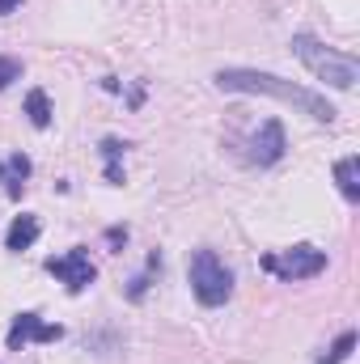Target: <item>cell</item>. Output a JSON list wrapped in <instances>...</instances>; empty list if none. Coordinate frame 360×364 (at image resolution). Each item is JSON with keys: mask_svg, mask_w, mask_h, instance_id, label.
I'll return each mask as SVG.
<instances>
[{"mask_svg": "<svg viewBox=\"0 0 360 364\" xmlns=\"http://www.w3.org/2000/svg\"><path fill=\"white\" fill-rule=\"evenodd\" d=\"M191 288L199 296V305L216 309L233 296V272L212 255V250H195L191 255Z\"/></svg>", "mask_w": 360, "mask_h": 364, "instance_id": "obj_3", "label": "cell"}, {"mask_svg": "<svg viewBox=\"0 0 360 364\" xmlns=\"http://www.w3.org/2000/svg\"><path fill=\"white\" fill-rule=\"evenodd\" d=\"M26 114H30L34 127H51V97H47V90L26 93Z\"/></svg>", "mask_w": 360, "mask_h": 364, "instance_id": "obj_10", "label": "cell"}, {"mask_svg": "<svg viewBox=\"0 0 360 364\" xmlns=\"http://www.w3.org/2000/svg\"><path fill=\"white\" fill-rule=\"evenodd\" d=\"M47 272L55 275V279H64L68 284V292H85L93 279H97V267L90 263V250H68V255H60V259H47Z\"/></svg>", "mask_w": 360, "mask_h": 364, "instance_id": "obj_5", "label": "cell"}, {"mask_svg": "<svg viewBox=\"0 0 360 364\" xmlns=\"http://www.w3.org/2000/svg\"><path fill=\"white\" fill-rule=\"evenodd\" d=\"M13 81H21V60H9V55H0V90H9Z\"/></svg>", "mask_w": 360, "mask_h": 364, "instance_id": "obj_13", "label": "cell"}, {"mask_svg": "<svg viewBox=\"0 0 360 364\" xmlns=\"http://www.w3.org/2000/svg\"><path fill=\"white\" fill-rule=\"evenodd\" d=\"M0 178H4V161H0Z\"/></svg>", "mask_w": 360, "mask_h": 364, "instance_id": "obj_16", "label": "cell"}, {"mask_svg": "<svg viewBox=\"0 0 360 364\" xmlns=\"http://www.w3.org/2000/svg\"><path fill=\"white\" fill-rule=\"evenodd\" d=\"M34 242H38V216H26V212H21V216L9 225V233H4V246H9V250H30Z\"/></svg>", "mask_w": 360, "mask_h": 364, "instance_id": "obj_8", "label": "cell"}, {"mask_svg": "<svg viewBox=\"0 0 360 364\" xmlns=\"http://www.w3.org/2000/svg\"><path fill=\"white\" fill-rule=\"evenodd\" d=\"M106 242H110L115 250H123V242H127V229H119V225H115V229H106Z\"/></svg>", "mask_w": 360, "mask_h": 364, "instance_id": "obj_14", "label": "cell"}, {"mask_svg": "<svg viewBox=\"0 0 360 364\" xmlns=\"http://www.w3.org/2000/svg\"><path fill=\"white\" fill-rule=\"evenodd\" d=\"M212 81H216V90H225V93H263V97H275V102H284V106H292V110H301V114H309V119H318V123H335V114H339L322 93L305 90V85H292V81H284V77H275V73H259V68H221Z\"/></svg>", "mask_w": 360, "mask_h": 364, "instance_id": "obj_1", "label": "cell"}, {"mask_svg": "<svg viewBox=\"0 0 360 364\" xmlns=\"http://www.w3.org/2000/svg\"><path fill=\"white\" fill-rule=\"evenodd\" d=\"M335 182H339L344 199H348V203H356V199H360V157H344V161L335 166Z\"/></svg>", "mask_w": 360, "mask_h": 364, "instance_id": "obj_9", "label": "cell"}, {"mask_svg": "<svg viewBox=\"0 0 360 364\" xmlns=\"http://www.w3.org/2000/svg\"><path fill=\"white\" fill-rule=\"evenodd\" d=\"M352 348H356V331H344V335L331 343V352H327L318 364H344L348 356H352Z\"/></svg>", "mask_w": 360, "mask_h": 364, "instance_id": "obj_11", "label": "cell"}, {"mask_svg": "<svg viewBox=\"0 0 360 364\" xmlns=\"http://www.w3.org/2000/svg\"><path fill=\"white\" fill-rule=\"evenodd\" d=\"M284 149H288L284 123H280V119H268V123L255 132V140H250V161H255V166H275V161L284 157Z\"/></svg>", "mask_w": 360, "mask_h": 364, "instance_id": "obj_7", "label": "cell"}, {"mask_svg": "<svg viewBox=\"0 0 360 364\" xmlns=\"http://www.w3.org/2000/svg\"><path fill=\"white\" fill-rule=\"evenodd\" d=\"M13 9H21V0H0V17H4V13H13Z\"/></svg>", "mask_w": 360, "mask_h": 364, "instance_id": "obj_15", "label": "cell"}, {"mask_svg": "<svg viewBox=\"0 0 360 364\" xmlns=\"http://www.w3.org/2000/svg\"><path fill=\"white\" fill-rule=\"evenodd\" d=\"M263 272L280 275L284 284H292V279H309V275H322L327 272V250H318V246H288V250H280V255H268V259H263Z\"/></svg>", "mask_w": 360, "mask_h": 364, "instance_id": "obj_4", "label": "cell"}, {"mask_svg": "<svg viewBox=\"0 0 360 364\" xmlns=\"http://www.w3.org/2000/svg\"><path fill=\"white\" fill-rule=\"evenodd\" d=\"M292 55H297L318 81H327L331 90H352V85L360 81L356 55H344V51L318 43L314 34H292Z\"/></svg>", "mask_w": 360, "mask_h": 364, "instance_id": "obj_2", "label": "cell"}, {"mask_svg": "<svg viewBox=\"0 0 360 364\" xmlns=\"http://www.w3.org/2000/svg\"><path fill=\"white\" fill-rule=\"evenodd\" d=\"M60 335H64V326H47L38 314H17L9 326V348L21 352L26 343H55Z\"/></svg>", "mask_w": 360, "mask_h": 364, "instance_id": "obj_6", "label": "cell"}, {"mask_svg": "<svg viewBox=\"0 0 360 364\" xmlns=\"http://www.w3.org/2000/svg\"><path fill=\"white\" fill-rule=\"evenodd\" d=\"M153 272H162V255H149V267H144V272L132 279V288H127V296H132V301H140V296L149 292V284H153Z\"/></svg>", "mask_w": 360, "mask_h": 364, "instance_id": "obj_12", "label": "cell"}]
</instances>
